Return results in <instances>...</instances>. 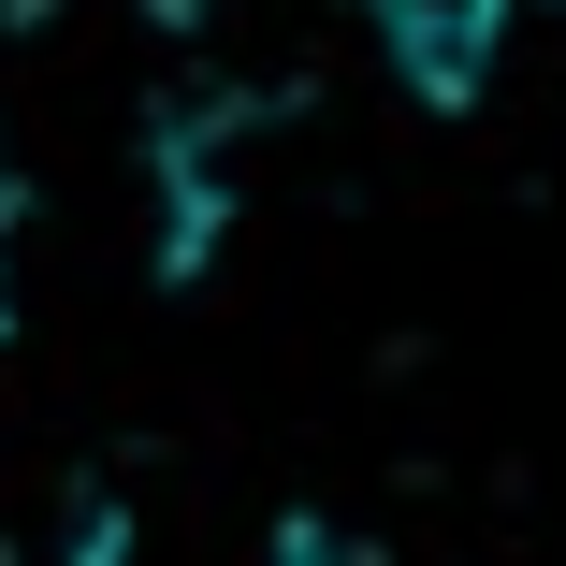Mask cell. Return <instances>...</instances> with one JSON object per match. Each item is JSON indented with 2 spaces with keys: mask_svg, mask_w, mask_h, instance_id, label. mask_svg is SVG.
<instances>
[{
  "mask_svg": "<svg viewBox=\"0 0 566 566\" xmlns=\"http://www.w3.org/2000/svg\"><path fill=\"white\" fill-rule=\"evenodd\" d=\"M364 30L392 44V73L421 102H480V73L509 44V0H364Z\"/></svg>",
  "mask_w": 566,
  "mask_h": 566,
  "instance_id": "obj_1",
  "label": "cell"
}]
</instances>
